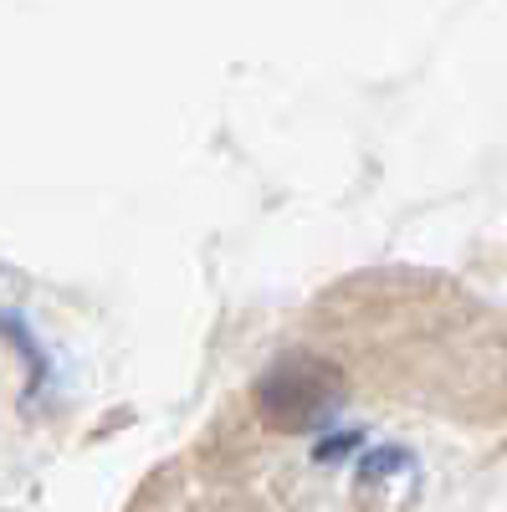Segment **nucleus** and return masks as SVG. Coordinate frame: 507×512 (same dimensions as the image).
I'll use <instances>...</instances> for the list:
<instances>
[{"mask_svg":"<svg viewBox=\"0 0 507 512\" xmlns=\"http://www.w3.org/2000/svg\"><path fill=\"white\" fill-rule=\"evenodd\" d=\"M57 436L47 359L16 313L0 303V512H16Z\"/></svg>","mask_w":507,"mask_h":512,"instance_id":"obj_1","label":"nucleus"}]
</instances>
